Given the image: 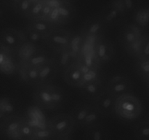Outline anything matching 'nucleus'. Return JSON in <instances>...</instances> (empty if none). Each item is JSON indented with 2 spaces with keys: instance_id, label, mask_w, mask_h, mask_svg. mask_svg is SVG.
<instances>
[{
  "instance_id": "5",
  "label": "nucleus",
  "mask_w": 149,
  "mask_h": 140,
  "mask_svg": "<svg viewBox=\"0 0 149 140\" xmlns=\"http://www.w3.org/2000/svg\"><path fill=\"white\" fill-rule=\"evenodd\" d=\"M107 27L108 26L99 15L97 17L87 19L83 24L80 34L84 40L96 44L99 38L104 36Z\"/></svg>"
},
{
  "instance_id": "11",
  "label": "nucleus",
  "mask_w": 149,
  "mask_h": 140,
  "mask_svg": "<svg viewBox=\"0 0 149 140\" xmlns=\"http://www.w3.org/2000/svg\"><path fill=\"white\" fill-rule=\"evenodd\" d=\"M145 34L142 27L136 23H129L122 28L119 35V39L125 49L142 39Z\"/></svg>"
},
{
  "instance_id": "23",
  "label": "nucleus",
  "mask_w": 149,
  "mask_h": 140,
  "mask_svg": "<svg viewBox=\"0 0 149 140\" xmlns=\"http://www.w3.org/2000/svg\"><path fill=\"white\" fill-rule=\"evenodd\" d=\"M93 106V103H80L76 105L70 112V114L75 121L77 128H80Z\"/></svg>"
},
{
  "instance_id": "6",
  "label": "nucleus",
  "mask_w": 149,
  "mask_h": 140,
  "mask_svg": "<svg viewBox=\"0 0 149 140\" xmlns=\"http://www.w3.org/2000/svg\"><path fill=\"white\" fill-rule=\"evenodd\" d=\"M27 41L24 30L8 27L1 32L0 45L12 52H17L21 45Z\"/></svg>"
},
{
  "instance_id": "4",
  "label": "nucleus",
  "mask_w": 149,
  "mask_h": 140,
  "mask_svg": "<svg viewBox=\"0 0 149 140\" xmlns=\"http://www.w3.org/2000/svg\"><path fill=\"white\" fill-rule=\"evenodd\" d=\"M47 125L56 137L71 135L77 128L75 121L70 113H60L50 118Z\"/></svg>"
},
{
  "instance_id": "17",
  "label": "nucleus",
  "mask_w": 149,
  "mask_h": 140,
  "mask_svg": "<svg viewBox=\"0 0 149 140\" xmlns=\"http://www.w3.org/2000/svg\"><path fill=\"white\" fill-rule=\"evenodd\" d=\"M55 56L54 57L58 64L59 71L63 72L67 68L72 64L77 62L79 54L74 52L71 48H67L60 52H55Z\"/></svg>"
},
{
  "instance_id": "31",
  "label": "nucleus",
  "mask_w": 149,
  "mask_h": 140,
  "mask_svg": "<svg viewBox=\"0 0 149 140\" xmlns=\"http://www.w3.org/2000/svg\"><path fill=\"white\" fill-rule=\"evenodd\" d=\"M55 138L56 136L47 124L44 126L36 127L33 140H53Z\"/></svg>"
},
{
  "instance_id": "8",
  "label": "nucleus",
  "mask_w": 149,
  "mask_h": 140,
  "mask_svg": "<svg viewBox=\"0 0 149 140\" xmlns=\"http://www.w3.org/2000/svg\"><path fill=\"white\" fill-rule=\"evenodd\" d=\"M106 88L108 92L117 98L122 95L131 93L133 88V83L128 76L117 74L109 79L106 85Z\"/></svg>"
},
{
  "instance_id": "16",
  "label": "nucleus",
  "mask_w": 149,
  "mask_h": 140,
  "mask_svg": "<svg viewBox=\"0 0 149 140\" xmlns=\"http://www.w3.org/2000/svg\"><path fill=\"white\" fill-rule=\"evenodd\" d=\"M63 80L68 85L79 88L83 85V72L78 63L72 64L63 72Z\"/></svg>"
},
{
  "instance_id": "29",
  "label": "nucleus",
  "mask_w": 149,
  "mask_h": 140,
  "mask_svg": "<svg viewBox=\"0 0 149 140\" xmlns=\"http://www.w3.org/2000/svg\"><path fill=\"white\" fill-rule=\"evenodd\" d=\"M134 135L138 140H149V120L141 121L135 125Z\"/></svg>"
},
{
  "instance_id": "9",
  "label": "nucleus",
  "mask_w": 149,
  "mask_h": 140,
  "mask_svg": "<svg viewBox=\"0 0 149 140\" xmlns=\"http://www.w3.org/2000/svg\"><path fill=\"white\" fill-rule=\"evenodd\" d=\"M125 7L122 0H112L100 14V18L107 26L117 25L125 15Z\"/></svg>"
},
{
  "instance_id": "30",
  "label": "nucleus",
  "mask_w": 149,
  "mask_h": 140,
  "mask_svg": "<svg viewBox=\"0 0 149 140\" xmlns=\"http://www.w3.org/2000/svg\"><path fill=\"white\" fill-rule=\"evenodd\" d=\"M45 4L46 3L42 2L38 0H33L27 18L29 19V20L43 18Z\"/></svg>"
},
{
  "instance_id": "25",
  "label": "nucleus",
  "mask_w": 149,
  "mask_h": 140,
  "mask_svg": "<svg viewBox=\"0 0 149 140\" xmlns=\"http://www.w3.org/2000/svg\"><path fill=\"white\" fill-rule=\"evenodd\" d=\"M28 26L36 30V32L40 33L45 37L50 34L56 29V27L51 22L45 18L30 20L29 23H28Z\"/></svg>"
},
{
  "instance_id": "34",
  "label": "nucleus",
  "mask_w": 149,
  "mask_h": 140,
  "mask_svg": "<svg viewBox=\"0 0 149 140\" xmlns=\"http://www.w3.org/2000/svg\"><path fill=\"white\" fill-rule=\"evenodd\" d=\"M137 73L141 78L149 74V58H138L136 65Z\"/></svg>"
},
{
  "instance_id": "35",
  "label": "nucleus",
  "mask_w": 149,
  "mask_h": 140,
  "mask_svg": "<svg viewBox=\"0 0 149 140\" xmlns=\"http://www.w3.org/2000/svg\"><path fill=\"white\" fill-rule=\"evenodd\" d=\"M33 0H22L15 11L23 17L27 18Z\"/></svg>"
},
{
  "instance_id": "10",
  "label": "nucleus",
  "mask_w": 149,
  "mask_h": 140,
  "mask_svg": "<svg viewBox=\"0 0 149 140\" xmlns=\"http://www.w3.org/2000/svg\"><path fill=\"white\" fill-rule=\"evenodd\" d=\"M24 119V117L17 115L0 121L1 135L8 140H21L20 130Z\"/></svg>"
},
{
  "instance_id": "14",
  "label": "nucleus",
  "mask_w": 149,
  "mask_h": 140,
  "mask_svg": "<svg viewBox=\"0 0 149 140\" xmlns=\"http://www.w3.org/2000/svg\"><path fill=\"white\" fill-rule=\"evenodd\" d=\"M79 89L82 96L93 103L104 93L106 88L102 80L83 84Z\"/></svg>"
},
{
  "instance_id": "21",
  "label": "nucleus",
  "mask_w": 149,
  "mask_h": 140,
  "mask_svg": "<svg viewBox=\"0 0 149 140\" xmlns=\"http://www.w3.org/2000/svg\"><path fill=\"white\" fill-rule=\"evenodd\" d=\"M109 132L103 124L84 129V140H108Z\"/></svg>"
},
{
  "instance_id": "37",
  "label": "nucleus",
  "mask_w": 149,
  "mask_h": 140,
  "mask_svg": "<svg viewBox=\"0 0 149 140\" xmlns=\"http://www.w3.org/2000/svg\"><path fill=\"white\" fill-rule=\"evenodd\" d=\"M126 14L133 13L139 6V0H122Z\"/></svg>"
},
{
  "instance_id": "2",
  "label": "nucleus",
  "mask_w": 149,
  "mask_h": 140,
  "mask_svg": "<svg viewBox=\"0 0 149 140\" xmlns=\"http://www.w3.org/2000/svg\"><path fill=\"white\" fill-rule=\"evenodd\" d=\"M143 109L141 101L132 93L122 95L116 98L114 114L123 120H136L142 115Z\"/></svg>"
},
{
  "instance_id": "22",
  "label": "nucleus",
  "mask_w": 149,
  "mask_h": 140,
  "mask_svg": "<svg viewBox=\"0 0 149 140\" xmlns=\"http://www.w3.org/2000/svg\"><path fill=\"white\" fill-rule=\"evenodd\" d=\"M52 58L53 57L51 56L46 50L39 48L27 61H24V62H20H20L29 66L39 68V66L45 64Z\"/></svg>"
},
{
  "instance_id": "43",
  "label": "nucleus",
  "mask_w": 149,
  "mask_h": 140,
  "mask_svg": "<svg viewBox=\"0 0 149 140\" xmlns=\"http://www.w3.org/2000/svg\"><path fill=\"white\" fill-rule=\"evenodd\" d=\"M148 10H149V8H148Z\"/></svg>"
},
{
  "instance_id": "15",
  "label": "nucleus",
  "mask_w": 149,
  "mask_h": 140,
  "mask_svg": "<svg viewBox=\"0 0 149 140\" xmlns=\"http://www.w3.org/2000/svg\"><path fill=\"white\" fill-rule=\"evenodd\" d=\"M14 52L0 45V69L4 74H13L17 71L18 64L13 57Z\"/></svg>"
},
{
  "instance_id": "42",
  "label": "nucleus",
  "mask_w": 149,
  "mask_h": 140,
  "mask_svg": "<svg viewBox=\"0 0 149 140\" xmlns=\"http://www.w3.org/2000/svg\"><path fill=\"white\" fill-rule=\"evenodd\" d=\"M65 1H74V0H65Z\"/></svg>"
},
{
  "instance_id": "41",
  "label": "nucleus",
  "mask_w": 149,
  "mask_h": 140,
  "mask_svg": "<svg viewBox=\"0 0 149 140\" xmlns=\"http://www.w3.org/2000/svg\"><path fill=\"white\" fill-rule=\"evenodd\" d=\"M38 1H42V2H44V3H49V2H51L52 1H53V0H38Z\"/></svg>"
},
{
  "instance_id": "18",
  "label": "nucleus",
  "mask_w": 149,
  "mask_h": 140,
  "mask_svg": "<svg viewBox=\"0 0 149 140\" xmlns=\"http://www.w3.org/2000/svg\"><path fill=\"white\" fill-rule=\"evenodd\" d=\"M116 100V97L111 94L106 89L104 93L96 99L93 104L105 116H107L114 113Z\"/></svg>"
},
{
  "instance_id": "26",
  "label": "nucleus",
  "mask_w": 149,
  "mask_h": 140,
  "mask_svg": "<svg viewBox=\"0 0 149 140\" xmlns=\"http://www.w3.org/2000/svg\"><path fill=\"white\" fill-rule=\"evenodd\" d=\"M39 47L32 42L27 41L21 45L19 50H17V57L20 59V62L26 61L33 53L36 52Z\"/></svg>"
},
{
  "instance_id": "36",
  "label": "nucleus",
  "mask_w": 149,
  "mask_h": 140,
  "mask_svg": "<svg viewBox=\"0 0 149 140\" xmlns=\"http://www.w3.org/2000/svg\"><path fill=\"white\" fill-rule=\"evenodd\" d=\"M137 58H149V34H146L139 55Z\"/></svg>"
},
{
  "instance_id": "32",
  "label": "nucleus",
  "mask_w": 149,
  "mask_h": 140,
  "mask_svg": "<svg viewBox=\"0 0 149 140\" xmlns=\"http://www.w3.org/2000/svg\"><path fill=\"white\" fill-rule=\"evenodd\" d=\"M24 32L25 34H26V39L29 42H32V43L35 44L36 45L38 44L41 43V42H45L46 37L44 36L42 34H41L38 32H36V30L31 28L28 25L26 27V29H25Z\"/></svg>"
},
{
  "instance_id": "33",
  "label": "nucleus",
  "mask_w": 149,
  "mask_h": 140,
  "mask_svg": "<svg viewBox=\"0 0 149 140\" xmlns=\"http://www.w3.org/2000/svg\"><path fill=\"white\" fill-rule=\"evenodd\" d=\"M135 19L136 24L143 28L148 26L149 23V10L141 9L135 13Z\"/></svg>"
},
{
  "instance_id": "12",
  "label": "nucleus",
  "mask_w": 149,
  "mask_h": 140,
  "mask_svg": "<svg viewBox=\"0 0 149 140\" xmlns=\"http://www.w3.org/2000/svg\"><path fill=\"white\" fill-rule=\"evenodd\" d=\"M95 53L100 66L108 64L114 56V48L112 42L103 36L97 39L95 44Z\"/></svg>"
},
{
  "instance_id": "19",
  "label": "nucleus",
  "mask_w": 149,
  "mask_h": 140,
  "mask_svg": "<svg viewBox=\"0 0 149 140\" xmlns=\"http://www.w3.org/2000/svg\"><path fill=\"white\" fill-rule=\"evenodd\" d=\"M19 106L13 98L4 96L0 99V121L19 115Z\"/></svg>"
},
{
  "instance_id": "40",
  "label": "nucleus",
  "mask_w": 149,
  "mask_h": 140,
  "mask_svg": "<svg viewBox=\"0 0 149 140\" xmlns=\"http://www.w3.org/2000/svg\"><path fill=\"white\" fill-rule=\"evenodd\" d=\"M142 79L146 82V83H147V84L148 85V86H149V74H147V75H146L145 77H143Z\"/></svg>"
},
{
  "instance_id": "3",
  "label": "nucleus",
  "mask_w": 149,
  "mask_h": 140,
  "mask_svg": "<svg viewBox=\"0 0 149 140\" xmlns=\"http://www.w3.org/2000/svg\"><path fill=\"white\" fill-rule=\"evenodd\" d=\"M49 4L52 5V9L47 20L56 28H61V26L68 24L75 16L76 9L70 1L53 0Z\"/></svg>"
},
{
  "instance_id": "27",
  "label": "nucleus",
  "mask_w": 149,
  "mask_h": 140,
  "mask_svg": "<svg viewBox=\"0 0 149 140\" xmlns=\"http://www.w3.org/2000/svg\"><path fill=\"white\" fill-rule=\"evenodd\" d=\"M81 69L83 72V84L103 80L100 68L81 67Z\"/></svg>"
},
{
  "instance_id": "7",
  "label": "nucleus",
  "mask_w": 149,
  "mask_h": 140,
  "mask_svg": "<svg viewBox=\"0 0 149 140\" xmlns=\"http://www.w3.org/2000/svg\"><path fill=\"white\" fill-rule=\"evenodd\" d=\"M74 32L62 28H56L52 33L48 35L45 42L55 52H60L68 48L71 42Z\"/></svg>"
},
{
  "instance_id": "1",
  "label": "nucleus",
  "mask_w": 149,
  "mask_h": 140,
  "mask_svg": "<svg viewBox=\"0 0 149 140\" xmlns=\"http://www.w3.org/2000/svg\"><path fill=\"white\" fill-rule=\"evenodd\" d=\"M34 103L45 110H56L65 102V93L59 86L52 83L36 86L33 92Z\"/></svg>"
},
{
  "instance_id": "20",
  "label": "nucleus",
  "mask_w": 149,
  "mask_h": 140,
  "mask_svg": "<svg viewBox=\"0 0 149 140\" xmlns=\"http://www.w3.org/2000/svg\"><path fill=\"white\" fill-rule=\"evenodd\" d=\"M17 71L20 77L26 83L31 85H39V71L38 68L29 66L23 63H19Z\"/></svg>"
},
{
  "instance_id": "38",
  "label": "nucleus",
  "mask_w": 149,
  "mask_h": 140,
  "mask_svg": "<svg viewBox=\"0 0 149 140\" xmlns=\"http://www.w3.org/2000/svg\"><path fill=\"white\" fill-rule=\"evenodd\" d=\"M2 1L5 4V5L15 10L19 5V4L21 2L22 0H2Z\"/></svg>"
},
{
  "instance_id": "24",
  "label": "nucleus",
  "mask_w": 149,
  "mask_h": 140,
  "mask_svg": "<svg viewBox=\"0 0 149 140\" xmlns=\"http://www.w3.org/2000/svg\"><path fill=\"white\" fill-rule=\"evenodd\" d=\"M105 117L106 116L93 104V106L90 109L84 120L81 123L80 128L86 129V128L101 124Z\"/></svg>"
},
{
  "instance_id": "28",
  "label": "nucleus",
  "mask_w": 149,
  "mask_h": 140,
  "mask_svg": "<svg viewBox=\"0 0 149 140\" xmlns=\"http://www.w3.org/2000/svg\"><path fill=\"white\" fill-rule=\"evenodd\" d=\"M35 131L36 126H34L27 118H25L20 130L21 140H33Z\"/></svg>"
},
{
  "instance_id": "39",
  "label": "nucleus",
  "mask_w": 149,
  "mask_h": 140,
  "mask_svg": "<svg viewBox=\"0 0 149 140\" xmlns=\"http://www.w3.org/2000/svg\"><path fill=\"white\" fill-rule=\"evenodd\" d=\"M53 140H73L72 136L68 135L65 136H61V137H56V138L54 139Z\"/></svg>"
},
{
  "instance_id": "13",
  "label": "nucleus",
  "mask_w": 149,
  "mask_h": 140,
  "mask_svg": "<svg viewBox=\"0 0 149 140\" xmlns=\"http://www.w3.org/2000/svg\"><path fill=\"white\" fill-rule=\"evenodd\" d=\"M59 69L55 58L50 60L38 68L39 71V85L51 83L57 77Z\"/></svg>"
}]
</instances>
